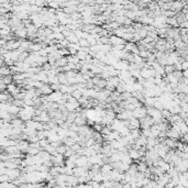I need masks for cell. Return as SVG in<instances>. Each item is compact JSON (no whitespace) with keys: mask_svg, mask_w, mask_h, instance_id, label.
Listing matches in <instances>:
<instances>
[{"mask_svg":"<svg viewBox=\"0 0 188 188\" xmlns=\"http://www.w3.org/2000/svg\"><path fill=\"white\" fill-rule=\"evenodd\" d=\"M110 44L113 46H117V45H126L127 44V41H124L123 38H119V36H117V35H111L110 38Z\"/></svg>","mask_w":188,"mask_h":188,"instance_id":"obj_1","label":"cell"},{"mask_svg":"<svg viewBox=\"0 0 188 188\" xmlns=\"http://www.w3.org/2000/svg\"><path fill=\"white\" fill-rule=\"evenodd\" d=\"M15 34L18 36V38H24L28 36V30L27 28H22V29H19V30H17L15 32Z\"/></svg>","mask_w":188,"mask_h":188,"instance_id":"obj_2","label":"cell"},{"mask_svg":"<svg viewBox=\"0 0 188 188\" xmlns=\"http://www.w3.org/2000/svg\"><path fill=\"white\" fill-rule=\"evenodd\" d=\"M0 74H1V76L4 77V76H10L12 75L11 74V69L10 67H8V66H2L1 69H0Z\"/></svg>","mask_w":188,"mask_h":188,"instance_id":"obj_3","label":"cell"},{"mask_svg":"<svg viewBox=\"0 0 188 188\" xmlns=\"http://www.w3.org/2000/svg\"><path fill=\"white\" fill-rule=\"evenodd\" d=\"M0 188H18L12 181H7V183H1Z\"/></svg>","mask_w":188,"mask_h":188,"instance_id":"obj_4","label":"cell"},{"mask_svg":"<svg viewBox=\"0 0 188 188\" xmlns=\"http://www.w3.org/2000/svg\"><path fill=\"white\" fill-rule=\"evenodd\" d=\"M167 23H168L169 25H173V27H179V23L177 22L176 17H175V18H168Z\"/></svg>","mask_w":188,"mask_h":188,"instance_id":"obj_5","label":"cell"},{"mask_svg":"<svg viewBox=\"0 0 188 188\" xmlns=\"http://www.w3.org/2000/svg\"><path fill=\"white\" fill-rule=\"evenodd\" d=\"M0 181L1 183H7V181H12L8 175H0Z\"/></svg>","mask_w":188,"mask_h":188,"instance_id":"obj_6","label":"cell"},{"mask_svg":"<svg viewBox=\"0 0 188 188\" xmlns=\"http://www.w3.org/2000/svg\"><path fill=\"white\" fill-rule=\"evenodd\" d=\"M78 43H79V45H81V47H84V46H89L88 40H85V38H81Z\"/></svg>","mask_w":188,"mask_h":188,"instance_id":"obj_7","label":"cell"},{"mask_svg":"<svg viewBox=\"0 0 188 188\" xmlns=\"http://www.w3.org/2000/svg\"><path fill=\"white\" fill-rule=\"evenodd\" d=\"M183 74H184L185 78H188V69H187V70H184V72H183Z\"/></svg>","mask_w":188,"mask_h":188,"instance_id":"obj_8","label":"cell"},{"mask_svg":"<svg viewBox=\"0 0 188 188\" xmlns=\"http://www.w3.org/2000/svg\"><path fill=\"white\" fill-rule=\"evenodd\" d=\"M75 188H77V187H75Z\"/></svg>","mask_w":188,"mask_h":188,"instance_id":"obj_9","label":"cell"}]
</instances>
